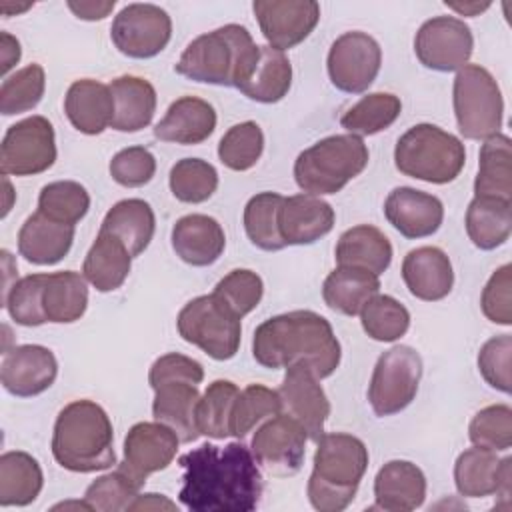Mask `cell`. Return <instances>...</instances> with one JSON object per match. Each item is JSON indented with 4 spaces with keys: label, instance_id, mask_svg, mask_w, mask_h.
I'll return each mask as SVG.
<instances>
[{
    "label": "cell",
    "instance_id": "7c38bea8",
    "mask_svg": "<svg viewBox=\"0 0 512 512\" xmlns=\"http://www.w3.org/2000/svg\"><path fill=\"white\" fill-rule=\"evenodd\" d=\"M56 160L54 128L44 116H30L12 124L0 146L2 176H34L52 168Z\"/></svg>",
    "mask_w": 512,
    "mask_h": 512
},
{
    "label": "cell",
    "instance_id": "91938a15",
    "mask_svg": "<svg viewBox=\"0 0 512 512\" xmlns=\"http://www.w3.org/2000/svg\"><path fill=\"white\" fill-rule=\"evenodd\" d=\"M128 510L130 512H134V510H144V512L146 510H170V512H174L178 508H176V504L168 496L156 494V492H148V494H138Z\"/></svg>",
    "mask_w": 512,
    "mask_h": 512
},
{
    "label": "cell",
    "instance_id": "e0dca14e",
    "mask_svg": "<svg viewBox=\"0 0 512 512\" xmlns=\"http://www.w3.org/2000/svg\"><path fill=\"white\" fill-rule=\"evenodd\" d=\"M252 10L268 46L282 52L304 42L320 20L314 0H256Z\"/></svg>",
    "mask_w": 512,
    "mask_h": 512
},
{
    "label": "cell",
    "instance_id": "f35d334b",
    "mask_svg": "<svg viewBox=\"0 0 512 512\" xmlns=\"http://www.w3.org/2000/svg\"><path fill=\"white\" fill-rule=\"evenodd\" d=\"M500 458L486 448L464 450L454 464V484L460 496L484 498L496 492Z\"/></svg>",
    "mask_w": 512,
    "mask_h": 512
},
{
    "label": "cell",
    "instance_id": "94428289",
    "mask_svg": "<svg viewBox=\"0 0 512 512\" xmlns=\"http://www.w3.org/2000/svg\"><path fill=\"white\" fill-rule=\"evenodd\" d=\"M510 480H512V458L506 456L500 460V470H498V484H496V496H500L506 506L510 502Z\"/></svg>",
    "mask_w": 512,
    "mask_h": 512
},
{
    "label": "cell",
    "instance_id": "5b68a950",
    "mask_svg": "<svg viewBox=\"0 0 512 512\" xmlns=\"http://www.w3.org/2000/svg\"><path fill=\"white\" fill-rule=\"evenodd\" d=\"M202 380V364L176 352L156 358L148 372V382L154 390V420L168 426L182 444H190L200 436L196 410L200 402L198 384Z\"/></svg>",
    "mask_w": 512,
    "mask_h": 512
},
{
    "label": "cell",
    "instance_id": "7bdbcfd3",
    "mask_svg": "<svg viewBox=\"0 0 512 512\" xmlns=\"http://www.w3.org/2000/svg\"><path fill=\"white\" fill-rule=\"evenodd\" d=\"M364 332L378 342H394L408 332L410 312L388 294L372 296L360 310Z\"/></svg>",
    "mask_w": 512,
    "mask_h": 512
},
{
    "label": "cell",
    "instance_id": "9c48e42d",
    "mask_svg": "<svg viewBox=\"0 0 512 512\" xmlns=\"http://www.w3.org/2000/svg\"><path fill=\"white\" fill-rule=\"evenodd\" d=\"M454 114L468 140H486L500 132L504 100L494 76L480 64H466L454 78Z\"/></svg>",
    "mask_w": 512,
    "mask_h": 512
},
{
    "label": "cell",
    "instance_id": "9f6ffc18",
    "mask_svg": "<svg viewBox=\"0 0 512 512\" xmlns=\"http://www.w3.org/2000/svg\"><path fill=\"white\" fill-rule=\"evenodd\" d=\"M512 266L504 264L500 266L490 280L486 282L480 298V306L484 316L502 326L512 324Z\"/></svg>",
    "mask_w": 512,
    "mask_h": 512
},
{
    "label": "cell",
    "instance_id": "30bf717a",
    "mask_svg": "<svg viewBox=\"0 0 512 512\" xmlns=\"http://www.w3.org/2000/svg\"><path fill=\"white\" fill-rule=\"evenodd\" d=\"M176 326L182 340L198 346L214 360H230L240 348V318L214 294L190 300L180 310Z\"/></svg>",
    "mask_w": 512,
    "mask_h": 512
},
{
    "label": "cell",
    "instance_id": "11a10c76",
    "mask_svg": "<svg viewBox=\"0 0 512 512\" xmlns=\"http://www.w3.org/2000/svg\"><path fill=\"white\" fill-rule=\"evenodd\" d=\"M510 356L512 336L500 334L484 342L478 352V370L482 378L496 390L510 394Z\"/></svg>",
    "mask_w": 512,
    "mask_h": 512
},
{
    "label": "cell",
    "instance_id": "b9f144b4",
    "mask_svg": "<svg viewBox=\"0 0 512 512\" xmlns=\"http://www.w3.org/2000/svg\"><path fill=\"white\" fill-rule=\"evenodd\" d=\"M238 392V386L230 380H214L208 384L196 410L200 434L214 440H224L230 436V416Z\"/></svg>",
    "mask_w": 512,
    "mask_h": 512
},
{
    "label": "cell",
    "instance_id": "f907efd6",
    "mask_svg": "<svg viewBox=\"0 0 512 512\" xmlns=\"http://www.w3.org/2000/svg\"><path fill=\"white\" fill-rule=\"evenodd\" d=\"M470 442L492 452L512 446V410L508 404H492L482 408L468 426Z\"/></svg>",
    "mask_w": 512,
    "mask_h": 512
},
{
    "label": "cell",
    "instance_id": "5bb4252c",
    "mask_svg": "<svg viewBox=\"0 0 512 512\" xmlns=\"http://www.w3.org/2000/svg\"><path fill=\"white\" fill-rule=\"evenodd\" d=\"M382 64L380 44L366 32L352 30L338 36L328 52L330 82L348 94H360L376 80Z\"/></svg>",
    "mask_w": 512,
    "mask_h": 512
},
{
    "label": "cell",
    "instance_id": "8992f818",
    "mask_svg": "<svg viewBox=\"0 0 512 512\" xmlns=\"http://www.w3.org/2000/svg\"><path fill=\"white\" fill-rule=\"evenodd\" d=\"M258 52L246 26L226 24L194 38L180 60L176 72L202 84L234 86Z\"/></svg>",
    "mask_w": 512,
    "mask_h": 512
},
{
    "label": "cell",
    "instance_id": "4fadbf2b",
    "mask_svg": "<svg viewBox=\"0 0 512 512\" xmlns=\"http://www.w3.org/2000/svg\"><path fill=\"white\" fill-rule=\"evenodd\" d=\"M172 36L168 12L156 4H128L112 22L110 38L128 58H152L160 54Z\"/></svg>",
    "mask_w": 512,
    "mask_h": 512
},
{
    "label": "cell",
    "instance_id": "d590c367",
    "mask_svg": "<svg viewBox=\"0 0 512 512\" xmlns=\"http://www.w3.org/2000/svg\"><path fill=\"white\" fill-rule=\"evenodd\" d=\"M466 232L480 250L502 246L512 232V202L474 196L466 210Z\"/></svg>",
    "mask_w": 512,
    "mask_h": 512
},
{
    "label": "cell",
    "instance_id": "60d3db41",
    "mask_svg": "<svg viewBox=\"0 0 512 512\" xmlns=\"http://www.w3.org/2000/svg\"><path fill=\"white\" fill-rule=\"evenodd\" d=\"M284 196L278 192H260L244 206V230L254 246L276 252L286 246L278 230V210Z\"/></svg>",
    "mask_w": 512,
    "mask_h": 512
},
{
    "label": "cell",
    "instance_id": "f1b7e54d",
    "mask_svg": "<svg viewBox=\"0 0 512 512\" xmlns=\"http://www.w3.org/2000/svg\"><path fill=\"white\" fill-rule=\"evenodd\" d=\"M74 226L50 220L36 212L28 216L18 232V252L28 262L52 266L60 262L72 248Z\"/></svg>",
    "mask_w": 512,
    "mask_h": 512
},
{
    "label": "cell",
    "instance_id": "ba28073f",
    "mask_svg": "<svg viewBox=\"0 0 512 512\" xmlns=\"http://www.w3.org/2000/svg\"><path fill=\"white\" fill-rule=\"evenodd\" d=\"M464 162L466 150L460 138L426 122L406 130L394 148L396 168L404 176L430 184H448L456 180Z\"/></svg>",
    "mask_w": 512,
    "mask_h": 512
},
{
    "label": "cell",
    "instance_id": "6f0895ef",
    "mask_svg": "<svg viewBox=\"0 0 512 512\" xmlns=\"http://www.w3.org/2000/svg\"><path fill=\"white\" fill-rule=\"evenodd\" d=\"M116 2L108 0V2H68V8L76 14V18L82 20H102L106 18L112 10H114Z\"/></svg>",
    "mask_w": 512,
    "mask_h": 512
},
{
    "label": "cell",
    "instance_id": "816d5d0a",
    "mask_svg": "<svg viewBox=\"0 0 512 512\" xmlns=\"http://www.w3.org/2000/svg\"><path fill=\"white\" fill-rule=\"evenodd\" d=\"M140 490L142 488L128 474L116 468L110 474L98 476L86 488L84 500L96 512H122L130 508V504L136 500Z\"/></svg>",
    "mask_w": 512,
    "mask_h": 512
},
{
    "label": "cell",
    "instance_id": "277c9868",
    "mask_svg": "<svg viewBox=\"0 0 512 512\" xmlns=\"http://www.w3.org/2000/svg\"><path fill=\"white\" fill-rule=\"evenodd\" d=\"M308 500L320 512H340L356 496L368 468L366 444L346 432H330L318 438Z\"/></svg>",
    "mask_w": 512,
    "mask_h": 512
},
{
    "label": "cell",
    "instance_id": "f546056e",
    "mask_svg": "<svg viewBox=\"0 0 512 512\" xmlns=\"http://www.w3.org/2000/svg\"><path fill=\"white\" fill-rule=\"evenodd\" d=\"M114 100L112 128L118 132H138L146 128L156 112V90L140 76H118L110 84Z\"/></svg>",
    "mask_w": 512,
    "mask_h": 512
},
{
    "label": "cell",
    "instance_id": "7402d4cb",
    "mask_svg": "<svg viewBox=\"0 0 512 512\" xmlns=\"http://www.w3.org/2000/svg\"><path fill=\"white\" fill-rule=\"evenodd\" d=\"M386 220L406 238H426L432 236L442 220V202L422 190L400 186L394 188L384 202Z\"/></svg>",
    "mask_w": 512,
    "mask_h": 512
},
{
    "label": "cell",
    "instance_id": "db71d44e",
    "mask_svg": "<svg viewBox=\"0 0 512 512\" xmlns=\"http://www.w3.org/2000/svg\"><path fill=\"white\" fill-rule=\"evenodd\" d=\"M156 174V158L144 146H128L110 160V176L126 188L148 184Z\"/></svg>",
    "mask_w": 512,
    "mask_h": 512
},
{
    "label": "cell",
    "instance_id": "ac0fdd59",
    "mask_svg": "<svg viewBox=\"0 0 512 512\" xmlns=\"http://www.w3.org/2000/svg\"><path fill=\"white\" fill-rule=\"evenodd\" d=\"M178 444V436L162 422H138L124 438V460L118 468L142 488L150 474L176 458Z\"/></svg>",
    "mask_w": 512,
    "mask_h": 512
},
{
    "label": "cell",
    "instance_id": "03108f58",
    "mask_svg": "<svg viewBox=\"0 0 512 512\" xmlns=\"http://www.w3.org/2000/svg\"><path fill=\"white\" fill-rule=\"evenodd\" d=\"M68 508H80V510H92V506L86 500H76V502H60L54 506V510H68Z\"/></svg>",
    "mask_w": 512,
    "mask_h": 512
},
{
    "label": "cell",
    "instance_id": "6125c7cd",
    "mask_svg": "<svg viewBox=\"0 0 512 512\" xmlns=\"http://www.w3.org/2000/svg\"><path fill=\"white\" fill-rule=\"evenodd\" d=\"M446 6L448 8H452V10H456L458 14H464V16H474V14H478V12H482V10H486L488 6H490V2H484V4H480V2H464V4H452V2H446Z\"/></svg>",
    "mask_w": 512,
    "mask_h": 512
},
{
    "label": "cell",
    "instance_id": "4316f807",
    "mask_svg": "<svg viewBox=\"0 0 512 512\" xmlns=\"http://www.w3.org/2000/svg\"><path fill=\"white\" fill-rule=\"evenodd\" d=\"M216 128V112L212 104L196 96H182L170 104L164 118L154 126V136L162 142L200 144L210 138Z\"/></svg>",
    "mask_w": 512,
    "mask_h": 512
},
{
    "label": "cell",
    "instance_id": "1f68e13d",
    "mask_svg": "<svg viewBox=\"0 0 512 512\" xmlns=\"http://www.w3.org/2000/svg\"><path fill=\"white\" fill-rule=\"evenodd\" d=\"M156 230L154 210L146 200L126 198L116 202L104 216L100 232L118 238L132 256L142 254Z\"/></svg>",
    "mask_w": 512,
    "mask_h": 512
},
{
    "label": "cell",
    "instance_id": "74e56055",
    "mask_svg": "<svg viewBox=\"0 0 512 512\" xmlns=\"http://www.w3.org/2000/svg\"><path fill=\"white\" fill-rule=\"evenodd\" d=\"M42 306L48 322L70 324L80 320L88 306L86 278L74 270L48 274Z\"/></svg>",
    "mask_w": 512,
    "mask_h": 512
},
{
    "label": "cell",
    "instance_id": "be15d7a7",
    "mask_svg": "<svg viewBox=\"0 0 512 512\" xmlns=\"http://www.w3.org/2000/svg\"><path fill=\"white\" fill-rule=\"evenodd\" d=\"M32 4L30 2H24V4H12L10 0H4L2 4H0V10H2V14L4 16H14V14H18V12H24V10H28Z\"/></svg>",
    "mask_w": 512,
    "mask_h": 512
},
{
    "label": "cell",
    "instance_id": "52a82bcc",
    "mask_svg": "<svg viewBox=\"0 0 512 512\" xmlns=\"http://www.w3.org/2000/svg\"><path fill=\"white\" fill-rule=\"evenodd\" d=\"M366 164L368 148L360 136L334 134L298 154L294 178L306 194H336L356 178Z\"/></svg>",
    "mask_w": 512,
    "mask_h": 512
},
{
    "label": "cell",
    "instance_id": "ab89813d",
    "mask_svg": "<svg viewBox=\"0 0 512 512\" xmlns=\"http://www.w3.org/2000/svg\"><path fill=\"white\" fill-rule=\"evenodd\" d=\"M402 102L398 96L390 92H374L358 100L354 106H350L342 118V128L348 130V134L354 136H372L396 122L400 116Z\"/></svg>",
    "mask_w": 512,
    "mask_h": 512
},
{
    "label": "cell",
    "instance_id": "9a60e30c",
    "mask_svg": "<svg viewBox=\"0 0 512 512\" xmlns=\"http://www.w3.org/2000/svg\"><path fill=\"white\" fill-rule=\"evenodd\" d=\"M474 38L464 20L434 16L426 20L414 38V52L422 66L438 72L460 70L468 64Z\"/></svg>",
    "mask_w": 512,
    "mask_h": 512
},
{
    "label": "cell",
    "instance_id": "3957f363",
    "mask_svg": "<svg viewBox=\"0 0 512 512\" xmlns=\"http://www.w3.org/2000/svg\"><path fill=\"white\" fill-rule=\"evenodd\" d=\"M52 456L70 472H98L116 464L114 430L106 410L92 400L66 404L52 434Z\"/></svg>",
    "mask_w": 512,
    "mask_h": 512
},
{
    "label": "cell",
    "instance_id": "681fc988",
    "mask_svg": "<svg viewBox=\"0 0 512 512\" xmlns=\"http://www.w3.org/2000/svg\"><path fill=\"white\" fill-rule=\"evenodd\" d=\"M48 274H30L20 280H14L12 288L8 290L2 306H6L10 318L20 326H40L46 320L42 294L46 286Z\"/></svg>",
    "mask_w": 512,
    "mask_h": 512
},
{
    "label": "cell",
    "instance_id": "44dd1931",
    "mask_svg": "<svg viewBox=\"0 0 512 512\" xmlns=\"http://www.w3.org/2000/svg\"><path fill=\"white\" fill-rule=\"evenodd\" d=\"M334 208L314 194H294L282 200L278 230L286 246H304L320 240L334 228Z\"/></svg>",
    "mask_w": 512,
    "mask_h": 512
},
{
    "label": "cell",
    "instance_id": "ffe728a7",
    "mask_svg": "<svg viewBox=\"0 0 512 512\" xmlns=\"http://www.w3.org/2000/svg\"><path fill=\"white\" fill-rule=\"evenodd\" d=\"M58 374V362L50 348L40 344H22L4 350L0 380L6 392L18 398L38 396L48 390Z\"/></svg>",
    "mask_w": 512,
    "mask_h": 512
},
{
    "label": "cell",
    "instance_id": "cb8c5ba5",
    "mask_svg": "<svg viewBox=\"0 0 512 512\" xmlns=\"http://www.w3.org/2000/svg\"><path fill=\"white\" fill-rule=\"evenodd\" d=\"M402 278L412 296L418 300L436 302L446 298L452 290V262L440 248L420 246L404 256Z\"/></svg>",
    "mask_w": 512,
    "mask_h": 512
},
{
    "label": "cell",
    "instance_id": "f6af8a7d",
    "mask_svg": "<svg viewBox=\"0 0 512 512\" xmlns=\"http://www.w3.org/2000/svg\"><path fill=\"white\" fill-rule=\"evenodd\" d=\"M170 190L186 204L206 202L218 188L216 168L200 158H182L170 170Z\"/></svg>",
    "mask_w": 512,
    "mask_h": 512
},
{
    "label": "cell",
    "instance_id": "c3c4849f",
    "mask_svg": "<svg viewBox=\"0 0 512 512\" xmlns=\"http://www.w3.org/2000/svg\"><path fill=\"white\" fill-rule=\"evenodd\" d=\"M264 150V134L262 128L252 122H240L228 128V132L220 138L218 158L220 162L236 172L250 170L262 156Z\"/></svg>",
    "mask_w": 512,
    "mask_h": 512
},
{
    "label": "cell",
    "instance_id": "6da1fadb",
    "mask_svg": "<svg viewBox=\"0 0 512 512\" xmlns=\"http://www.w3.org/2000/svg\"><path fill=\"white\" fill-rule=\"evenodd\" d=\"M242 442L202 444L180 456V502L192 512H250L262 496V474Z\"/></svg>",
    "mask_w": 512,
    "mask_h": 512
},
{
    "label": "cell",
    "instance_id": "d4e9b609",
    "mask_svg": "<svg viewBox=\"0 0 512 512\" xmlns=\"http://www.w3.org/2000/svg\"><path fill=\"white\" fill-rule=\"evenodd\" d=\"M426 498V476L408 460L386 462L374 478L376 508L408 512L422 506Z\"/></svg>",
    "mask_w": 512,
    "mask_h": 512
},
{
    "label": "cell",
    "instance_id": "2e32d148",
    "mask_svg": "<svg viewBox=\"0 0 512 512\" xmlns=\"http://www.w3.org/2000/svg\"><path fill=\"white\" fill-rule=\"evenodd\" d=\"M306 440L304 428L278 412L256 430L250 450L256 462L272 476H292L302 468Z\"/></svg>",
    "mask_w": 512,
    "mask_h": 512
},
{
    "label": "cell",
    "instance_id": "bcb514c9",
    "mask_svg": "<svg viewBox=\"0 0 512 512\" xmlns=\"http://www.w3.org/2000/svg\"><path fill=\"white\" fill-rule=\"evenodd\" d=\"M280 412V398L278 392L266 388L262 384H248L244 390L238 392L232 416H230V436L244 438L252 428L270 416Z\"/></svg>",
    "mask_w": 512,
    "mask_h": 512
},
{
    "label": "cell",
    "instance_id": "4dcf8cb0",
    "mask_svg": "<svg viewBox=\"0 0 512 512\" xmlns=\"http://www.w3.org/2000/svg\"><path fill=\"white\" fill-rule=\"evenodd\" d=\"M334 256L338 266L360 268L380 276L392 262V244L376 226L358 224L338 238Z\"/></svg>",
    "mask_w": 512,
    "mask_h": 512
},
{
    "label": "cell",
    "instance_id": "ee69618b",
    "mask_svg": "<svg viewBox=\"0 0 512 512\" xmlns=\"http://www.w3.org/2000/svg\"><path fill=\"white\" fill-rule=\"evenodd\" d=\"M90 208L88 190L74 180L50 182L40 190L38 212L50 220L74 226L80 222Z\"/></svg>",
    "mask_w": 512,
    "mask_h": 512
},
{
    "label": "cell",
    "instance_id": "603a6c76",
    "mask_svg": "<svg viewBox=\"0 0 512 512\" xmlns=\"http://www.w3.org/2000/svg\"><path fill=\"white\" fill-rule=\"evenodd\" d=\"M292 84V64L288 56L268 44L258 46L256 56L236 80V88L250 100L274 104L282 100Z\"/></svg>",
    "mask_w": 512,
    "mask_h": 512
},
{
    "label": "cell",
    "instance_id": "d6a6232c",
    "mask_svg": "<svg viewBox=\"0 0 512 512\" xmlns=\"http://www.w3.org/2000/svg\"><path fill=\"white\" fill-rule=\"evenodd\" d=\"M130 266L132 254L128 248L118 238L98 232L84 258L82 272L98 292H112L124 284L130 274Z\"/></svg>",
    "mask_w": 512,
    "mask_h": 512
},
{
    "label": "cell",
    "instance_id": "f5cc1de1",
    "mask_svg": "<svg viewBox=\"0 0 512 512\" xmlns=\"http://www.w3.org/2000/svg\"><path fill=\"white\" fill-rule=\"evenodd\" d=\"M212 294L242 320V316L260 304L264 284L256 272L248 268H236L216 284Z\"/></svg>",
    "mask_w": 512,
    "mask_h": 512
},
{
    "label": "cell",
    "instance_id": "7dc6e473",
    "mask_svg": "<svg viewBox=\"0 0 512 512\" xmlns=\"http://www.w3.org/2000/svg\"><path fill=\"white\" fill-rule=\"evenodd\" d=\"M46 74L40 64H28L6 76L0 86V112L4 116L22 114L38 106L44 96Z\"/></svg>",
    "mask_w": 512,
    "mask_h": 512
},
{
    "label": "cell",
    "instance_id": "680465c9",
    "mask_svg": "<svg viewBox=\"0 0 512 512\" xmlns=\"http://www.w3.org/2000/svg\"><path fill=\"white\" fill-rule=\"evenodd\" d=\"M22 56V50H20V42L8 34V32H0V58H2V66H0V72L2 76L6 78L8 72L18 64Z\"/></svg>",
    "mask_w": 512,
    "mask_h": 512
},
{
    "label": "cell",
    "instance_id": "e575fe53",
    "mask_svg": "<svg viewBox=\"0 0 512 512\" xmlns=\"http://www.w3.org/2000/svg\"><path fill=\"white\" fill-rule=\"evenodd\" d=\"M44 486V474L34 456L10 450L0 456V506H28Z\"/></svg>",
    "mask_w": 512,
    "mask_h": 512
},
{
    "label": "cell",
    "instance_id": "83f0119b",
    "mask_svg": "<svg viewBox=\"0 0 512 512\" xmlns=\"http://www.w3.org/2000/svg\"><path fill=\"white\" fill-rule=\"evenodd\" d=\"M64 112L78 132L88 136L102 134L114 116L110 88L92 78L72 82L64 96Z\"/></svg>",
    "mask_w": 512,
    "mask_h": 512
},
{
    "label": "cell",
    "instance_id": "7a4b0ae2",
    "mask_svg": "<svg viewBox=\"0 0 512 512\" xmlns=\"http://www.w3.org/2000/svg\"><path fill=\"white\" fill-rule=\"evenodd\" d=\"M252 356L264 368L298 364L322 380L338 368L342 348L324 316L312 310H292L272 316L256 328Z\"/></svg>",
    "mask_w": 512,
    "mask_h": 512
},
{
    "label": "cell",
    "instance_id": "8fae6325",
    "mask_svg": "<svg viewBox=\"0 0 512 512\" xmlns=\"http://www.w3.org/2000/svg\"><path fill=\"white\" fill-rule=\"evenodd\" d=\"M422 378V358L412 346H392L380 354L370 386L368 400L376 416L402 412L416 396Z\"/></svg>",
    "mask_w": 512,
    "mask_h": 512
},
{
    "label": "cell",
    "instance_id": "e7e4bbea",
    "mask_svg": "<svg viewBox=\"0 0 512 512\" xmlns=\"http://www.w3.org/2000/svg\"><path fill=\"white\" fill-rule=\"evenodd\" d=\"M4 180V210H2V216H6L8 212H10V208H12V200H14V190H12V186H10V182H8V176H4L2 178Z\"/></svg>",
    "mask_w": 512,
    "mask_h": 512
},
{
    "label": "cell",
    "instance_id": "d6986e66",
    "mask_svg": "<svg viewBox=\"0 0 512 512\" xmlns=\"http://www.w3.org/2000/svg\"><path fill=\"white\" fill-rule=\"evenodd\" d=\"M280 398V412L296 420L308 440L318 442L324 434V422L330 416V402L316 378L304 366H288L280 388L276 390Z\"/></svg>",
    "mask_w": 512,
    "mask_h": 512
},
{
    "label": "cell",
    "instance_id": "8d00e7d4",
    "mask_svg": "<svg viewBox=\"0 0 512 512\" xmlns=\"http://www.w3.org/2000/svg\"><path fill=\"white\" fill-rule=\"evenodd\" d=\"M474 194L512 202V152L506 134H494L480 148Z\"/></svg>",
    "mask_w": 512,
    "mask_h": 512
},
{
    "label": "cell",
    "instance_id": "484cf974",
    "mask_svg": "<svg viewBox=\"0 0 512 512\" xmlns=\"http://www.w3.org/2000/svg\"><path fill=\"white\" fill-rule=\"evenodd\" d=\"M226 236L220 222L206 214L182 216L172 228V248L190 266H210L224 252Z\"/></svg>",
    "mask_w": 512,
    "mask_h": 512
},
{
    "label": "cell",
    "instance_id": "836d02e7",
    "mask_svg": "<svg viewBox=\"0 0 512 512\" xmlns=\"http://www.w3.org/2000/svg\"><path fill=\"white\" fill-rule=\"evenodd\" d=\"M378 290L380 280L376 274L360 268L338 266L326 276L322 284V298L330 310L344 316H356L364 304L378 294Z\"/></svg>",
    "mask_w": 512,
    "mask_h": 512
}]
</instances>
